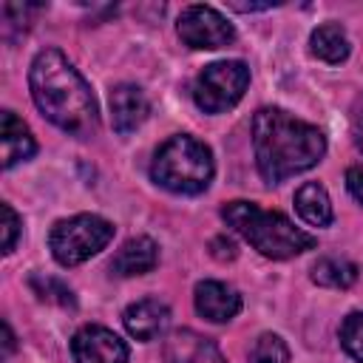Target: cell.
I'll list each match as a JSON object with an SVG mask.
<instances>
[{
    "mask_svg": "<svg viewBox=\"0 0 363 363\" xmlns=\"http://www.w3.org/2000/svg\"><path fill=\"white\" fill-rule=\"evenodd\" d=\"M3 252L9 255L11 250H14V244H17V235H20V216L14 213V207L9 204V201H3Z\"/></svg>",
    "mask_w": 363,
    "mask_h": 363,
    "instance_id": "cell-21",
    "label": "cell"
},
{
    "mask_svg": "<svg viewBox=\"0 0 363 363\" xmlns=\"http://www.w3.org/2000/svg\"><path fill=\"white\" fill-rule=\"evenodd\" d=\"M3 335H6V354L14 349V335H11V326L3 320Z\"/></svg>",
    "mask_w": 363,
    "mask_h": 363,
    "instance_id": "cell-26",
    "label": "cell"
},
{
    "mask_svg": "<svg viewBox=\"0 0 363 363\" xmlns=\"http://www.w3.org/2000/svg\"><path fill=\"white\" fill-rule=\"evenodd\" d=\"M179 37L190 48H224L235 40L233 23L213 6H187L179 14Z\"/></svg>",
    "mask_w": 363,
    "mask_h": 363,
    "instance_id": "cell-7",
    "label": "cell"
},
{
    "mask_svg": "<svg viewBox=\"0 0 363 363\" xmlns=\"http://www.w3.org/2000/svg\"><path fill=\"white\" fill-rule=\"evenodd\" d=\"M346 187L354 196V201L363 204V167H349L346 170Z\"/></svg>",
    "mask_w": 363,
    "mask_h": 363,
    "instance_id": "cell-23",
    "label": "cell"
},
{
    "mask_svg": "<svg viewBox=\"0 0 363 363\" xmlns=\"http://www.w3.org/2000/svg\"><path fill=\"white\" fill-rule=\"evenodd\" d=\"M150 113V102L139 85L119 82L111 91V122L116 133H130L136 130Z\"/></svg>",
    "mask_w": 363,
    "mask_h": 363,
    "instance_id": "cell-10",
    "label": "cell"
},
{
    "mask_svg": "<svg viewBox=\"0 0 363 363\" xmlns=\"http://www.w3.org/2000/svg\"><path fill=\"white\" fill-rule=\"evenodd\" d=\"M250 85V68L241 60L210 62L199 71L193 82V102L204 113H221L233 108Z\"/></svg>",
    "mask_w": 363,
    "mask_h": 363,
    "instance_id": "cell-6",
    "label": "cell"
},
{
    "mask_svg": "<svg viewBox=\"0 0 363 363\" xmlns=\"http://www.w3.org/2000/svg\"><path fill=\"white\" fill-rule=\"evenodd\" d=\"M122 320H125V329H128L130 337H136V340H156L167 329V323H170V309L159 298H145V301L130 303L125 309Z\"/></svg>",
    "mask_w": 363,
    "mask_h": 363,
    "instance_id": "cell-11",
    "label": "cell"
},
{
    "mask_svg": "<svg viewBox=\"0 0 363 363\" xmlns=\"http://www.w3.org/2000/svg\"><path fill=\"white\" fill-rule=\"evenodd\" d=\"M113 238V224L102 216L94 213H79L71 218H62L51 227L48 247L57 264L62 267H77L105 250Z\"/></svg>",
    "mask_w": 363,
    "mask_h": 363,
    "instance_id": "cell-5",
    "label": "cell"
},
{
    "mask_svg": "<svg viewBox=\"0 0 363 363\" xmlns=\"http://www.w3.org/2000/svg\"><path fill=\"white\" fill-rule=\"evenodd\" d=\"M213 173H216V164H213L210 147L187 133L170 136L156 150L150 164V179L159 187L179 196H196L207 190L213 182Z\"/></svg>",
    "mask_w": 363,
    "mask_h": 363,
    "instance_id": "cell-4",
    "label": "cell"
},
{
    "mask_svg": "<svg viewBox=\"0 0 363 363\" xmlns=\"http://www.w3.org/2000/svg\"><path fill=\"white\" fill-rule=\"evenodd\" d=\"M295 210L309 227H326L332 221V201L329 193L318 182H306L295 193Z\"/></svg>",
    "mask_w": 363,
    "mask_h": 363,
    "instance_id": "cell-15",
    "label": "cell"
},
{
    "mask_svg": "<svg viewBox=\"0 0 363 363\" xmlns=\"http://www.w3.org/2000/svg\"><path fill=\"white\" fill-rule=\"evenodd\" d=\"M312 281L329 289H349L357 281V267L346 258H320L312 264Z\"/></svg>",
    "mask_w": 363,
    "mask_h": 363,
    "instance_id": "cell-17",
    "label": "cell"
},
{
    "mask_svg": "<svg viewBox=\"0 0 363 363\" xmlns=\"http://www.w3.org/2000/svg\"><path fill=\"white\" fill-rule=\"evenodd\" d=\"M28 85L37 108L60 130L88 139L99 130V108L91 85L74 68V62L60 48H45L34 57L28 71Z\"/></svg>",
    "mask_w": 363,
    "mask_h": 363,
    "instance_id": "cell-1",
    "label": "cell"
},
{
    "mask_svg": "<svg viewBox=\"0 0 363 363\" xmlns=\"http://www.w3.org/2000/svg\"><path fill=\"white\" fill-rule=\"evenodd\" d=\"M309 51L323 62H332V65L343 62L349 57V37H346L343 26H337V23L318 26L309 37Z\"/></svg>",
    "mask_w": 363,
    "mask_h": 363,
    "instance_id": "cell-16",
    "label": "cell"
},
{
    "mask_svg": "<svg viewBox=\"0 0 363 363\" xmlns=\"http://www.w3.org/2000/svg\"><path fill=\"white\" fill-rule=\"evenodd\" d=\"M74 363H128L125 340L105 326H82L71 340Z\"/></svg>",
    "mask_w": 363,
    "mask_h": 363,
    "instance_id": "cell-8",
    "label": "cell"
},
{
    "mask_svg": "<svg viewBox=\"0 0 363 363\" xmlns=\"http://www.w3.org/2000/svg\"><path fill=\"white\" fill-rule=\"evenodd\" d=\"M210 250H213V255H216L218 261H233V258L238 255V250H235V244H233L230 238H224V235H218V238H213V244H210Z\"/></svg>",
    "mask_w": 363,
    "mask_h": 363,
    "instance_id": "cell-22",
    "label": "cell"
},
{
    "mask_svg": "<svg viewBox=\"0 0 363 363\" xmlns=\"http://www.w3.org/2000/svg\"><path fill=\"white\" fill-rule=\"evenodd\" d=\"M164 360L167 363H227L213 340H207L190 329H179L167 337Z\"/></svg>",
    "mask_w": 363,
    "mask_h": 363,
    "instance_id": "cell-12",
    "label": "cell"
},
{
    "mask_svg": "<svg viewBox=\"0 0 363 363\" xmlns=\"http://www.w3.org/2000/svg\"><path fill=\"white\" fill-rule=\"evenodd\" d=\"M193 303H196V312L213 323L233 320L241 312L238 289L224 281H199L193 292Z\"/></svg>",
    "mask_w": 363,
    "mask_h": 363,
    "instance_id": "cell-9",
    "label": "cell"
},
{
    "mask_svg": "<svg viewBox=\"0 0 363 363\" xmlns=\"http://www.w3.org/2000/svg\"><path fill=\"white\" fill-rule=\"evenodd\" d=\"M352 133H354L357 147L363 150V96H357V102L352 108Z\"/></svg>",
    "mask_w": 363,
    "mask_h": 363,
    "instance_id": "cell-24",
    "label": "cell"
},
{
    "mask_svg": "<svg viewBox=\"0 0 363 363\" xmlns=\"http://www.w3.org/2000/svg\"><path fill=\"white\" fill-rule=\"evenodd\" d=\"M156 264H159V247H156V241L147 238V235H136V238H128L119 247V252L111 261V269H113V275L130 278V275L150 272Z\"/></svg>",
    "mask_w": 363,
    "mask_h": 363,
    "instance_id": "cell-13",
    "label": "cell"
},
{
    "mask_svg": "<svg viewBox=\"0 0 363 363\" xmlns=\"http://www.w3.org/2000/svg\"><path fill=\"white\" fill-rule=\"evenodd\" d=\"M31 289L43 298V301H51V303H60V306H74V295L71 289L57 281V278H48V275H31Z\"/></svg>",
    "mask_w": 363,
    "mask_h": 363,
    "instance_id": "cell-20",
    "label": "cell"
},
{
    "mask_svg": "<svg viewBox=\"0 0 363 363\" xmlns=\"http://www.w3.org/2000/svg\"><path fill=\"white\" fill-rule=\"evenodd\" d=\"M0 142H3V167H14L26 159L34 156L37 142L28 130V125L14 113V111H3V125H0Z\"/></svg>",
    "mask_w": 363,
    "mask_h": 363,
    "instance_id": "cell-14",
    "label": "cell"
},
{
    "mask_svg": "<svg viewBox=\"0 0 363 363\" xmlns=\"http://www.w3.org/2000/svg\"><path fill=\"white\" fill-rule=\"evenodd\" d=\"M340 343H343V349L357 363H363V312H352V315L343 318V323H340Z\"/></svg>",
    "mask_w": 363,
    "mask_h": 363,
    "instance_id": "cell-19",
    "label": "cell"
},
{
    "mask_svg": "<svg viewBox=\"0 0 363 363\" xmlns=\"http://www.w3.org/2000/svg\"><path fill=\"white\" fill-rule=\"evenodd\" d=\"M252 147L261 179L278 184L315 167L326 153V139L315 125L301 122L281 108H261L252 116Z\"/></svg>",
    "mask_w": 363,
    "mask_h": 363,
    "instance_id": "cell-2",
    "label": "cell"
},
{
    "mask_svg": "<svg viewBox=\"0 0 363 363\" xmlns=\"http://www.w3.org/2000/svg\"><path fill=\"white\" fill-rule=\"evenodd\" d=\"M221 218L261 255L284 261L315 247V235L295 227L284 213L264 210L252 201H230L221 207Z\"/></svg>",
    "mask_w": 363,
    "mask_h": 363,
    "instance_id": "cell-3",
    "label": "cell"
},
{
    "mask_svg": "<svg viewBox=\"0 0 363 363\" xmlns=\"http://www.w3.org/2000/svg\"><path fill=\"white\" fill-rule=\"evenodd\" d=\"M250 363H289V349L281 340V335L264 332L255 337L250 349Z\"/></svg>",
    "mask_w": 363,
    "mask_h": 363,
    "instance_id": "cell-18",
    "label": "cell"
},
{
    "mask_svg": "<svg viewBox=\"0 0 363 363\" xmlns=\"http://www.w3.org/2000/svg\"><path fill=\"white\" fill-rule=\"evenodd\" d=\"M233 9L238 11H264V9H272V3H230Z\"/></svg>",
    "mask_w": 363,
    "mask_h": 363,
    "instance_id": "cell-25",
    "label": "cell"
}]
</instances>
